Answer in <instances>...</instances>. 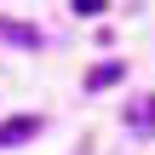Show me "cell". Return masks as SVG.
Here are the masks:
<instances>
[{
    "label": "cell",
    "mask_w": 155,
    "mask_h": 155,
    "mask_svg": "<svg viewBox=\"0 0 155 155\" xmlns=\"http://www.w3.org/2000/svg\"><path fill=\"white\" fill-rule=\"evenodd\" d=\"M121 75H127V63H121V58H109V63H92V69H86V86H92V92H104V86H115Z\"/></svg>",
    "instance_id": "cell-2"
},
{
    "label": "cell",
    "mask_w": 155,
    "mask_h": 155,
    "mask_svg": "<svg viewBox=\"0 0 155 155\" xmlns=\"http://www.w3.org/2000/svg\"><path fill=\"white\" fill-rule=\"evenodd\" d=\"M75 6H81L86 17H98V12H104V0H75Z\"/></svg>",
    "instance_id": "cell-5"
},
{
    "label": "cell",
    "mask_w": 155,
    "mask_h": 155,
    "mask_svg": "<svg viewBox=\"0 0 155 155\" xmlns=\"http://www.w3.org/2000/svg\"><path fill=\"white\" fill-rule=\"evenodd\" d=\"M35 132H40V115H12V121H0V150L23 144V138H35Z\"/></svg>",
    "instance_id": "cell-1"
},
{
    "label": "cell",
    "mask_w": 155,
    "mask_h": 155,
    "mask_svg": "<svg viewBox=\"0 0 155 155\" xmlns=\"http://www.w3.org/2000/svg\"><path fill=\"white\" fill-rule=\"evenodd\" d=\"M127 127H132V132H150L155 127V98H132V104H127Z\"/></svg>",
    "instance_id": "cell-3"
},
{
    "label": "cell",
    "mask_w": 155,
    "mask_h": 155,
    "mask_svg": "<svg viewBox=\"0 0 155 155\" xmlns=\"http://www.w3.org/2000/svg\"><path fill=\"white\" fill-rule=\"evenodd\" d=\"M0 40H12V46H40V35H35L29 23H12V17H0Z\"/></svg>",
    "instance_id": "cell-4"
}]
</instances>
